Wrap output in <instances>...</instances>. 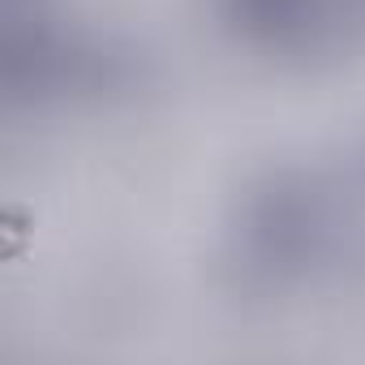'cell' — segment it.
I'll return each mask as SVG.
<instances>
[{"mask_svg": "<svg viewBox=\"0 0 365 365\" xmlns=\"http://www.w3.org/2000/svg\"><path fill=\"white\" fill-rule=\"evenodd\" d=\"M237 5L250 14V26L262 31H292L305 22V14L314 18V0H237Z\"/></svg>", "mask_w": 365, "mask_h": 365, "instance_id": "6da1fadb", "label": "cell"}]
</instances>
